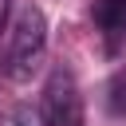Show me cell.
<instances>
[{
	"label": "cell",
	"instance_id": "obj_4",
	"mask_svg": "<svg viewBox=\"0 0 126 126\" xmlns=\"http://www.w3.org/2000/svg\"><path fill=\"white\" fill-rule=\"evenodd\" d=\"M102 102H106V114H110V118H126V67H118V71L106 79Z\"/></svg>",
	"mask_w": 126,
	"mask_h": 126
},
{
	"label": "cell",
	"instance_id": "obj_2",
	"mask_svg": "<svg viewBox=\"0 0 126 126\" xmlns=\"http://www.w3.org/2000/svg\"><path fill=\"white\" fill-rule=\"evenodd\" d=\"M39 122L43 126H83V94L75 83V71L67 63H55L43 94H39Z\"/></svg>",
	"mask_w": 126,
	"mask_h": 126
},
{
	"label": "cell",
	"instance_id": "obj_1",
	"mask_svg": "<svg viewBox=\"0 0 126 126\" xmlns=\"http://www.w3.org/2000/svg\"><path fill=\"white\" fill-rule=\"evenodd\" d=\"M47 55V16L39 4H20L12 24H8V43H4V75L12 83H28Z\"/></svg>",
	"mask_w": 126,
	"mask_h": 126
},
{
	"label": "cell",
	"instance_id": "obj_3",
	"mask_svg": "<svg viewBox=\"0 0 126 126\" xmlns=\"http://www.w3.org/2000/svg\"><path fill=\"white\" fill-rule=\"evenodd\" d=\"M94 28L106 35L110 47L126 43V0H94Z\"/></svg>",
	"mask_w": 126,
	"mask_h": 126
}]
</instances>
